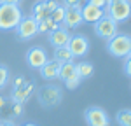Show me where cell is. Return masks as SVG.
<instances>
[{"instance_id":"obj_1","label":"cell","mask_w":131,"mask_h":126,"mask_svg":"<svg viewBox=\"0 0 131 126\" xmlns=\"http://www.w3.org/2000/svg\"><path fill=\"white\" fill-rule=\"evenodd\" d=\"M21 18H23V12H21L19 5L0 4V30H14L21 21Z\"/></svg>"},{"instance_id":"obj_2","label":"cell","mask_w":131,"mask_h":126,"mask_svg":"<svg viewBox=\"0 0 131 126\" xmlns=\"http://www.w3.org/2000/svg\"><path fill=\"white\" fill-rule=\"evenodd\" d=\"M37 98H39V103L42 107L52 109V107L61 103L63 91H61V88L54 86V84H46V86H42L40 89L37 91Z\"/></svg>"},{"instance_id":"obj_3","label":"cell","mask_w":131,"mask_h":126,"mask_svg":"<svg viewBox=\"0 0 131 126\" xmlns=\"http://www.w3.org/2000/svg\"><path fill=\"white\" fill-rule=\"evenodd\" d=\"M107 51L114 58H126L131 54V37L129 35H114L107 40Z\"/></svg>"},{"instance_id":"obj_4","label":"cell","mask_w":131,"mask_h":126,"mask_svg":"<svg viewBox=\"0 0 131 126\" xmlns=\"http://www.w3.org/2000/svg\"><path fill=\"white\" fill-rule=\"evenodd\" d=\"M105 16L112 18L115 23H119V21H126L131 16V4H129V0H114V2H110L108 7H107V14H105Z\"/></svg>"},{"instance_id":"obj_5","label":"cell","mask_w":131,"mask_h":126,"mask_svg":"<svg viewBox=\"0 0 131 126\" xmlns=\"http://www.w3.org/2000/svg\"><path fill=\"white\" fill-rule=\"evenodd\" d=\"M14 30H16V35L19 37V40H30L39 33V25L31 16H23Z\"/></svg>"},{"instance_id":"obj_6","label":"cell","mask_w":131,"mask_h":126,"mask_svg":"<svg viewBox=\"0 0 131 126\" xmlns=\"http://www.w3.org/2000/svg\"><path fill=\"white\" fill-rule=\"evenodd\" d=\"M60 79L65 82V86H67L68 89H75V88L81 84V77L77 75V67H75V63L73 61L61 63Z\"/></svg>"},{"instance_id":"obj_7","label":"cell","mask_w":131,"mask_h":126,"mask_svg":"<svg viewBox=\"0 0 131 126\" xmlns=\"http://www.w3.org/2000/svg\"><path fill=\"white\" fill-rule=\"evenodd\" d=\"M84 119H86L88 126H110L108 114L101 107H89V109H86Z\"/></svg>"},{"instance_id":"obj_8","label":"cell","mask_w":131,"mask_h":126,"mask_svg":"<svg viewBox=\"0 0 131 126\" xmlns=\"http://www.w3.org/2000/svg\"><path fill=\"white\" fill-rule=\"evenodd\" d=\"M94 32H96V35L100 39L108 40L114 35H117V23L108 16H103L101 19H98L94 23Z\"/></svg>"},{"instance_id":"obj_9","label":"cell","mask_w":131,"mask_h":126,"mask_svg":"<svg viewBox=\"0 0 131 126\" xmlns=\"http://www.w3.org/2000/svg\"><path fill=\"white\" fill-rule=\"evenodd\" d=\"M67 47H68V51L72 52L73 58H82L89 52V40L84 35H72Z\"/></svg>"},{"instance_id":"obj_10","label":"cell","mask_w":131,"mask_h":126,"mask_svg":"<svg viewBox=\"0 0 131 126\" xmlns=\"http://www.w3.org/2000/svg\"><path fill=\"white\" fill-rule=\"evenodd\" d=\"M58 5L56 0H40L39 4L33 5V10H31V18L35 21H42L46 18H49V14L54 10V7Z\"/></svg>"},{"instance_id":"obj_11","label":"cell","mask_w":131,"mask_h":126,"mask_svg":"<svg viewBox=\"0 0 131 126\" xmlns=\"http://www.w3.org/2000/svg\"><path fill=\"white\" fill-rule=\"evenodd\" d=\"M33 91H35V84L31 82V81H26L25 84H21V86L12 89V96L10 98H12L14 103H25L26 100H30Z\"/></svg>"},{"instance_id":"obj_12","label":"cell","mask_w":131,"mask_h":126,"mask_svg":"<svg viewBox=\"0 0 131 126\" xmlns=\"http://www.w3.org/2000/svg\"><path fill=\"white\" fill-rule=\"evenodd\" d=\"M47 60H49L47 58V52L44 51L40 46H35V47H31L30 51L26 52V63L30 65L31 68H37L39 70Z\"/></svg>"},{"instance_id":"obj_13","label":"cell","mask_w":131,"mask_h":126,"mask_svg":"<svg viewBox=\"0 0 131 126\" xmlns=\"http://www.w3.org/2000/svg\"><path fill=\"white\" fill-rule=\"evenodd\" d=\"M81 14H82V21L84 23H96L98 19H101L105 16V9L94 7V5H91L89 2H88L86 5H82Z\"/></svg>"},{"instance_id":"obj_14","label":"cell","mask_w":131,"mask_h":126,"mask_svg":"<svg viewBox=\"0 0 131 126\" xmlns=\"http://www.w3.org/2000/svg\"><path fill=\"white\" fill-rule=\"evenodd\" d=\"M60 68H61V63H58L56 60H47L39 70H40V75L46 81H54V79H60Z\"/></svg>"},{"instance_id":"obj_15","label":"cell","mask_w":131,"mask_h":126,"mask_svg":"<svg viewBox=\"0 0 131 126\" xmlns=\"http://www.w3.org/2000/svg\"><path fill=\"white\" fill-rule=\"evenodd\" d=\"M70 33H68V30L67 28H58V30H54L52 33H49V44L52 46V47H67V44H68V40H70Z\"/></svg>"},{"instance_id":"obj_16","label":"cell","mask_w":131,"mask_h":126,"mask_svg":"<svg viewBox=\"0 0 131 126\" xmlns=\"http://www.w3.org/2000/svg\"><path fill=\"white\" fill-rule=\"evenodd\" d=\"M82 21V14H81V9H75V7H68L67 12H65V19H63V25L67 26V30L70 28H77Z\"/></svg>"},{"instance_id":"obj_17","label":"cell","mask_w":131,"mask_h":126,"mask_svg":"<svg viewBox=\"0 0 131 126\" xmlns=\"http://www.w3.org/2000/svg\"><path fill=\"white\" fill-rule=\"evenodd\" d=\"M75 67H77V75L82 79H88V77H91L93 75V72H94V67H93V63L89 61H82V63H75Z\"/></svg>"},{"instance_id":"obj_18","label":"cell","mask_w":131,"mask_h":126,"mask_svg":"<svg viewBox=\"0 0 131 126\" xmlns=\"http://www.w3.org/2000/svg\"><path fill=\"white\" fill-rule=\"evenodd\" d=\"M37 25H39V32H42V33H52L54 30L60 28V25L54 23L51 18H46V19H42V21H37Z\"/></svg>"},{"instance_id":"obj_19","label":"cell","mask_w":131,"mask_h":126,"mask_svg":"<svg viewBox=\"0 0 131 126\" xmlns=\"http://www.w3.org/2000/svg\"><path fill=\"white\" fill-rule=\"evenodd\" d=\"M52 60H56L58 63H68L73 60V56H72V52L68 51V47H58L56 51H54V58Z\"/></svg>"},{"instance_id":"obj_20","label":"cell","mask_w":131,"mask_h":126,"mask_svg":"<svg viewBox=\"0 0 131 126\" xmlns=\"http://www.w3.org/2000/svg\"><path fill=\"white\" fill-rule=\"evenodd\" d=\"M65 12H67V7L58 4V5L54 7V10L49 14V18L54 21V23H58V25L61 26V25H63V19H65Z\"/></svg>"},{"instance_id":"obj_21","label":"cell","mask_w":131,"mask_h":126,"mask_svg":"<svg viewBox=\"0 0 131 126\" xmlns=\"http://www.w3.org/2000/svg\"><path fill=\"white\" fill-rule=\"evenodd\" d=\"M115 119H117V124L119 126H131V110L129 109L119 110L117 116H115Z\"/></svg>"},{"instance_id":"obj_22","label":"cell","mask_w":131,"mask_h":126,"mask_svg":"<svg viewBox=\"0 0 131 126\" xmlns=\"http://www.w3.org/2000/svg\"><path fill=\"white\" fill-rule=\"evenodd\" d=\"M9 68L7 67H4V65H0V89H4L7 82H9Z\"/></svg>"},{"instance_id":"obj_23","label":"cell","mask_w":131,"mask_h":126,"mask_svg":"<svg viewBox=\"0 0 131 126\" xmlns=\"http://www.w3.org/2000/svg\"><path fill=\"white\" fill-rule=\"evenodd\" d=\"M63 5L68 7H75V9H82V0H63Z\"/></svg>"},{"instance_id":"obj_24","label":"cell","mask_w":131,"mask_h":126,"mask_svg":"<svg viewBox=\"0 0 131 126\" xmlns=\"http://www.w3.org/2000/svg\"><path fill=\"white\" fill-rule=\"evenodd\" d=\"M124 74L128 77H131V54L124 58Z\"/></svg>"},{"instance_id":"obj_25","label":"cell","mask_w":131,"mask_h":126,"mask_svg":"<svg viewBox=\"0 0 131 126\" xmlns=\"http://www.w3.org/2000/svg\"><path fill=\"white\" fill-rule=\"evenodd\" d=\"M91 5H94V7H100V9H105L107 5H108V0H88Z\"/></svg>"},{"instance_id":"obj_26","label":"cell","mask_w":131,"mask_h":126,"mask_svg":"<svg viewBox=\"0 0 131 126\" xmlns=\"http://www.w3.org/2000/svg\"><path fill=\"white\" fill-rule=\"evenodd\" d=\"M26 82V79L23 77V75H18V77H14V82H12V89L14 88H18V86H21V84Z\"/></svg>"},{"instance_id":"obj_27","label":"cell","mask_w":131,"mask_h":126,"mask_svg":"<svg viewBox=\"0 0 131 126\" xmlns=\"http://www.w3.org/2000/svg\"><path fill=\"white\" fill-rule=\"evenodd\" d=\"M21 112H23V103L12 105V116H21Z\"/></svg>"},{"instance_id":"obj_28","label":"cell","mask_w":131,"mask_h":126,"mask_svg":"<svg viewBox=\"0 0 131 126\" xmlns=\"http://www.w3.org/2000/svg\"><path fill=\"white\" fill-rule=\"evenodd\" d=\"M21 0H0V4H9V5H19Z\"/></svg>"},{"instance_id":"obj_29","label":"cell","mask_w":131,"mask_h":126,"mask_svg":"<svg viewBox=\"0 0 131 126\" xmlns=\"http://www.w3.org/2000/svg\"><path fill=\"white\" fill-rule=\"evenodd\" d=\"M0 126H16V123H12V121H2Z\"/></svg>"},{"instance_id":"obj_30","label":"cell","mask_w":131,"mask_h":126,"mask_svg":"<svg viewBox=\"0 0 131 126\" xmlns=\"http://www.w3.org/2000/svg\"><path fill=\"white\" fill-rule=\"evenodd\" d=\"M5 102H7V100H5L4 96H0V110H2V109L5 107Z\"/></svg>"},{"instance_id":"obj_31","label":"cell","mask_w":131,"mask_h":126,"mask_svg":"<svg viewBox=\"0 0 131 126\" xmlns=\"http://www.w3.org/2000/svg\"><path fill=\"white\" fill-rule=\"evenodd\" d=\"M23 126H37V124H33V123H26V124H23Z\"/></svg>"},{"instance_id":"obj_32","label":"cell","mask_w":131,"mask_h":126,"mask_svg":"<svg viewBox=\"0 0 131 126\" xmlns=\"http://www.w3.org/2000/svg\"><path fill=\"white\" fill-rule=\"evenodd\" d=\"M129 4H131V2H129Z\"/></svg>"}]
</instances>
